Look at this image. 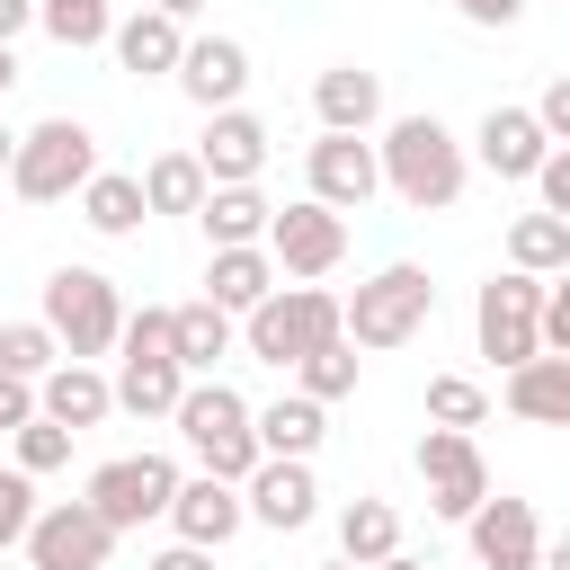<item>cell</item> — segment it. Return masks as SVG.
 I'll use <instances>...</instances> for the list:
<instances>
[{
	"instance_id": "22",
	"label": "cell",
	"mask_w": 570,
	"mask_h": 570,
	"mask_svg": "<svg viewBox=\"0 0 570 570\" xmlns=\"http://www.w3.org/2000/svg\"><path fill=\"white\" fill-rule=\"evenodd\" d=\"M107 392H116V410H134V419H169L178 392H187V374H178V356H125V347H116Z\"/></svg>"
},
{
	"instance_id": "36",
	"label": "cell",
	"mask_w": 570,
	"mask_h": 570,
	"mask_svg": "<svg viewBox=\"0 0 570 570\" xmlns=\"http://www.w3.org/2000/svg\"><path fill=\"white\" fill-rule=\"evenodd\" d=\"M9 436H18V472H27V481H36V472H62V463H71V428H53L45 410H27V419H18Z\"/></svg>"
},
{
	"instance_id": "33",
	"label": "cell",
	"mask_w": 570,
	"mask_h": 570,
	"mask_svg": "<svg viewBox=\"0 0 570 570\" xmlns=\"http://www.w3.org/2000/svg\"><path fill=\"white\" fill-rule=\"evenodd\" d=\"M36 27L62 45V53H89V45H107V0H36Z\"/></svg>"
},
{
	"instance_id": "13",
	"label": "cell",
	"mask_w": 570,
	"mask_h": 570,
	"mask_svg": "<svg viewBox=\"0 0 570 570\" xmlns=\"http://www.w3.org/2000/svg\"><path fill=\"white\" fill-rule=\"evenodd\" d=\"M463 525H472V561L481 570H543V517H534V499H481Z\"/></svg>"
},
{
	"instance_id": "39",
	"label": "cell",
	"mask_w": 570,
	"mask_h": 570,
	"mask_svg": "<svg viewBox=\"0 0 570 570\" xmlns=\"http://www.w3.org/2000/svg\"><path fill=\"white\" fill-rule=\"evenodd\" d=\"M534 125H543L552 142H570V80H543V98H534Z\"/></svg>"
},
{
	"instance_id": "18",
	"label": "cell",
	"mask_w": 570,
	"mask_h": 570,
	"mask_svg": "<svg viewBox=\"0 0 570 570\" xmlns=\"http://www.w3.org/2000/svg\"><path fill=\"white\" fill-rule=\"evenodd\" d=\"M36 410L80 436V428H98V419L116 410V392H107V374H98L89 356H53V365L36 374Z\"/></svg>"
},
{
	"instance_id": "8",
	"label": "cell",
	"mask_w": 570,
	"mask_h": 570,
	"mask_svg": "<svg viewBox=\"0 0 570 570\" xmlns=\"http://www.w3.org/2000/svg\"><path fill=\"white\" fill-rule=\"evenodd\" d=\"M534 303H543V276H525V267H508V276H490V285L472 294V338H481V356H490L499 374L525 365V356H543Z\"/></svg>"
},
{
	"instance_id": "5",
	"label": "cell",
	"mask_w": 570,
	"mask_h": 570,
	"mask_svg": "<svg viewBox=\"0 0 570 570\" xmlns=\"http://www.w3.org/2000/svg\"><path fill=\"white\" fill-rule=\"evenodd\" d=\"M89 169H98V134H89L80 116H45V125H27L18 151H9V187H18L27 205H62V196H80Z\"/></svg>"
},
{
	"instance_id": "16",
	"label": "cell",
	"mask_w": 570,
	"mask_h": 570,
	"mask_svg": "<svg viewBox=\"0 0 570 570\" xmlns=\"http://www.w3.org/2000/svg\"><path fill=\"white\" fill-rule=\"evenodd\" d=\"M169 80H178L205 116H214V107H240V89H249V45H240V36H187Z\"/></svg>"
},
{
	"instance_id": "12",
	"label": "cell",
	"mask_w": 570,
	"mask_h": 570,
	"mask_svg": "<svg viewBox=\"0 0 570 570\" xmlns=\"http://www.w3.org/2000/svg\"><path fill=\"white\" fill-rule=\"evenodd\" d=\"M240 517H258V525H276V534L312 525V517H321V481H312V463H303V454H258L249 481H240Z\"/></svg>"
},
{
	"instance_id": "17",
	"label": "cell",
	"mask_w": 570,
	"mask_h": 570,
	"mask_svg": "<svg viewBox=\"0 0 570 570\" xmlns=\"http://www.w3.org/2000/svg\"><path fill=\"white\" fill-rule=\"evenodd\" d=\"M490 178H534V160L552 151V134L534 125V107H490L481 125H472V142H463Z\"/></svg>"
},
{
	"instance_id": "1",
	"label": "cell",
	"mask_w": 570,
	"mask_h": 570,
	"mask_svg": "<svg viewBox=\"0 0 570 570\" xmlns=\"http://www.w3.org/2000/svg\"><path fill=\"white\" fill-rule=\"evenodd\" d=\"M374 169L410 214H445L463 196V178H472V151H463V134L445 116H392L383 142H374Z\"/></svg>"
},
{
	"instance_id": "30",
	"label": "cell",
	"mask_w": 570,
	"mask_h": 570,
	"mask_svg": "<svg viewBox=\"0 0 570 570\" xmlns=\"http://www.w3.org/2000/svg\"><path fill=\"white\" fill-rule=\"evenodd\" d=\"M383 552H401V508L392 499H347L338 508V561H383Z\"/></svg>"
},
{
	"instance_id": "10",
	"label": "cell",
	"mask_w": 570,
	"mask_h": 570,
	"mask_svg": "<svg viewBox=\"0 0 570 570\" xmlns=\"http://www.w3.org/2000/svg\"><path fill=\"white\" fill-rule=\"evenodd\" d=\"M18 552H27L36 570H107L116 525H107L89 499H53V508H36V525L18 534Z\"/></svg>"
},
{
	"instance_id": "21",
	"label": "cell",
	"mask_w": 570,
	"mask_h": 570,
	"mask_svg": "<svg viewBox=\"0 0 570 570\" xmlns=\"http://www.w3.org/2000/svg\"><path fill=\"white\" fill-rule=\"evenodd\" d=\"M312 107H321L330 134H365V125L383 116V71H365V62H330V71L312 80Z\"/></svg>"
},
{
	"instance_id": "11",
	"label": "cell",
	"mask_w": 570,
	"mask_h": 570,
	"mask_svg": "<svg viewBox=\"0 0 570 570\" xmlns=\"http://www.w3.org/2000/svg\"><path fill=\"white\" fill-rule=\"evenodd\" d=\"M419 481H428V508L463 525V517L490 499V463H481L472 428H428V436H419Z\"/></svg>"
},
{
	"instance_id": "26",
	"label": "cell",
	"mask_w": 570,
	"mask_h": 570,
	"mask_svg": "<svg viewBox=\"0 0 570 570\" xmlns=\"http://www.w3.org/2000/svg\"><path fill=\"white\" fill-rule=\"evenodd\" d=\"M508 410L534 419V428H561V419H570V356H525V365H508Z\"/></svg>"
},
{
	"instance_id": "31",
	"label": "cell",
	"mask_w": 570,
	"mask_h": 570,
	"mask_svg": "<svg viewBox=\"0 0 570 570\" xmlns=\"http://www.w3.org/2000/svg\"><path fill=\"white\" fill-rule=\"evenodd\" d=\"M196 205H205L196 151H160V160L142 169V214H196Z\"/></svg>"
},
{
	"instance_id": "47",
	"label": "cell",
	"mask_w": 570,
	"mask_h": 570,
	"mask_svg": "<svg viewBox=\"0 0 570 570\" xmlns=\"http://www.w3.org/2000/svg\"><path fill=\"white\" fill-rule=\"evenodd\" d=\"M9 151H18V134H9V125H0V178H9Z\"/></svg>"
},
{
	"instance_id": "38",
	"label": "cell",
	"mask_w": 570,
	"mask_h": 570,
	"mask_svg": "<svg viewBox=\"0 0 570 570\" xmlns=\"http://www.w3.org/2000/svg\"><path fill=\"white\" fill-rule=\"evenodd\" d=\"M534 196H543V214H570V151L561 142L534 160Z\"/></svg>"
},
{
	"instance_id": "25",
	"label": "cell",
	"mask_w": 570,
	"mask_h": 570,
	"mask_svg": "<svg viewBox=\"0 0 570 570\" xmlns=\"http://www.w3.org/2000/svg\"><path fill=\"white\" fill-rule=\"evenodd\" d=\"M80 223L89 232H107V240H134L151 214H142V178H125V169H89L80 178Z\"/></svg>"
},
{
	"instance_id": "2",
	"label": "cell",
	"mask_w": 570,
	"mask_h": 570,
	"mask_svg": "<svg viewBox=\"0 0 570 570\" xmlns=\"http://www.w3.org/2000/svg\"><path fill=\"white\" fill-rule=\"evenodd\" d=\"M428 312H436L428 267L392 258V267H374V276L338 303V338H347V347H401V338H419V330H428Z\"/></svg>"
},
{
	"instance_id": "15",
	"label": "cell",
	"mask_w": 570,
	"mask_h": 570,
	"mask_svg": "<svg viewBox=\"0 0 570 570\" xmlns=\"http://www.w3.org/2000/svg\"><path fill=\"white\" fill-rule=\"evenodd\" d=\"M312 196L330 205V214H365V196L383 187V169H374V142L365 134H330L321 125V142H312Z\"/></svg>"
},
{
	"instance_id": "6",
	"label": "cell",
	"mask_w": 570,
	"mask_h": 570,
	"mask_svg": "<svg viewBox=\"0 0 570 570\" xmlns=\"http://www.w3.org/2000/svg\"><path fill=\"white\" fill-rule=\"evenodd\" d=\"M36 321L53 330L62 356H107L116 330H125V294H116V276H98V267H53Z\"/></svg>"
},
{
	"instance_id": "14",
	"label": "cell",
	"mask_w": 570,
	"mask_h": 570,
	"mask_svg": "<svg viewBox=\"0 0 570 570\" xmlns=\"http://www.w3.org/2000/svg\"><path fill=\"white\" fill-rule=\"evenodd\" d=\"M196 169H205V187H249L267 169V125L249 107H214L196 134Z\"/></svg>"
},
{
	"instance_id": "27",
	"label": "cell",
	"mask_w": 570,
	"mask_h": 570,
	"mask_svg": "<svg viewBox=\"0 0 570 570\" xmlns=\"http://www.w3.org/2000/svg\"><path fill=\"white\" fill-rule=\"evenodd\" d=\"M267 285H276V258H267L258 240H240V249H214V258H205V303H223V312H249Z\"/></svg>"
},
{
	"instance_id": "29",
	"label": "cell",
	"mask_w": 570,
	"mask_h": 570,
	"mask_svg": "<svg viewBox=\"0 0 570 570\" xmlns=\"http://www.w3.org/2000/svg\"><path fill=\"white\" fill-rule=\"evenodd\" d=\"M508 267H525V276H561L570 267V214H517L508 223Z\"/></svg>"
},
{
	"instance_id": "19",
	"label": "cell",
	"mask_w": 570,
	"mask_h": 570,
	"mask_svg": "<svg viewBox=\"0 0 570 570\" xmlns=\"http://www.w3.org/2000/svg\"><path fill=\"white\" fill-rule=\"evenodd\" d=\"M169 525H178V543H205V552H223L249 517H240V481H214V472H196V481H178L169 490Z\"/></svg>"
},
{
	"instance_id": "20",
	"label": "cell",
	"mask_w": 570,
	"mask_h": 570,
	"mask_svg": "<svg viewBox=\"0 0 570 570\" xmlns=\"http://www.w3.org/2000/svg\"><path fill=\"white\" fill-rule=\"evenodd\" d=\"M178 45H187V27H178V18H160V9H134V18H116V27H107L116 71H134V80H169V71H178Z\"/></svg>"
},
{
	"instance_id": "23",
	"label": "cell",
	"mask_w": 570,
	"mask_h": 570,
	"mask_svg": "<svg viewBox=\"0 0 570 570\" xmlns=\"http://www.w3.org/2000/svg\"><path fill=\"white\" fill-rule=\"evenodd\" d=\"M249 436H258V454H321V436H330V410L312 401V392H285V401H267V410H249Z\"/></svg>"
},
{
	"instance_id": "48",
	"label": "cell",
	"mask_w": 570,
	"mask_h": 570,
	"mask_svg": "<svg viewBox=\"0 0 570 570\" xmlns=\"http://www.w3.org/2000/svg\"><path fill=\"white\" fill-rule=\"evenodd\" d=\"M321 570H356V561H321Z\"/></svg>"
},
{
	"instance_id": "41",
	"label": "cell",
	"mask_w": 570,
	"mask_h": 570,
	"mask_svg": "<svg viewBox=\"0 0 570 570\" xmlns=\"http://www.w3.org/2000/svg\"><path fill=\"white\" fill-rule=\"evenodd\" d=\"M142 570H214V552H205V543H169V552H151Z\"/></svg>"
},
{
	"instance_id": "49",
	"label": "cell",
	"mask_w": 570,
	"mask_h": 570,
	"mask_svg": "<svg viewBox=\"0 0 570 570\" xmlns=\"http://www.w3.org/2000/svg\"><path fill=\"white\" fill-rule=\"evenodd\" d=\"M472 570H481V561H472Z\"/></svg>"
},
{
	"instance_id": "4",
	"label": "cell",
	"mask_w": 570,
	"mask_h": 570,
	"mask_svg": "<svg viewBox=\"0 0 570 570\" xmlns=\"http://www.w3.org/2000/svg\"><path fill=\"white\" fill-rule=\"evenodd\" d=\"M240 338H249L258 365H294L303 347L338 338V294H330V285H285V276H276V285L240 312Z\"/></svg>"
},
{
	"instance_id": "45",
	"label": "cell",
	"mask_w": 570,
	"mask_h": 570,
	"mask_svg": "<svg viewBox=\"0 0 570 570\" xmlns=\"http://www.w3.org/2000/svg\"><path fill=\"white\" fill-rule=\"evenodd\" d=\"M365 570H428L419 552H383V561H365Z\"/></svg>"
},
{
	"instance_id": "28",
	"label": "cell",
	"mask_w": 570,
	"mask_h": 570,
	"mask_svg": "<svg viewBox=\"0 0 570 570\" xmlns=\"http://www.w3.org/2000/svg\"><path fill=\"white\" fill-rule=\"evenodd\" d=\"M267 214H276V205L258 196V178H249V187H205V205H196V223H205V240H214V249L258 240V232H267Z\"/></svg>"
},
{
	"instance_id": "7",
	"label": "cell",
	"mask_w": 570,
	"mask_h": 570,
	"mask_svg": "<svg viewBox=\"0 0 570 570\" xmlns=\"http://www.w3.org/2000/svg\"><path fill=\"white\" fill-rule=\"evenodd\" d=\"M258 249L276 258V276L312 285V276H330V267L347 258V214H330L321 196H303V205H276V214H267V232H258Z\"/></svg>"
},
{
	"instance_id": "32",
	"label": "cell",
	"mask_w": 570,
	"mask_h": 570,
	"mask_svg": "<svg viewBox=\"0 0 570 570\" xmlns=\"http://www.w3.org/2000/svg\"><path fill=\"white\" fill-rule=\"evenodd\" d=\"M356 365H365V356H356L347 338H321V347H303V356H294V392H312V401L330 410V401H347V392H356Z\"/></svg>"
},
{
	"instance_id": "24",
	"label": "cell",
	"mask_w": 570,
	"mask_h": 570,
	"mask_svg": "<svg viewBox=\"0 0 570 570\" xmlns=\"http://www.w3.org/2000/svg\"><path fill=\"white\" fill-rule=\"evenodd\" d=\"M169 356L178 374H214V356H232V312L223 303H169Z\"/></svg>"
},
{
	"instance_id": "3",
	"label": "cell",
	"mask_w": 570,
	"mask_h": 570,
	"mask_svg": "<svg viewBox=\"0 0 570 570\" xmlns=\"http://www.w3.org/2000/svg\"><path fill=\"white\" fill-rule=\"evenodd\" d=\"M178 436L196 445V463L214 472V481H249V463H258V436H249V401L223 383V374H187V392H178Z\"/></svg>"
},
{
	"instance_id": "42",
	"label": "cell",
	"mask_w": 570,
	"mask_h": 570,
	"mask_svg": "<svg viewBox=\"0 0 570 570\" xmlns=\"http://www.w3.org/2000/svg\"><path fill=\"white\" fill-rule=\"evenodd\" d=\"M27 410H36V383H9V374H0V436H9Z\"/></svg>"
},
{
	"instance_id": "44",
	"label": "cell",
	"mask_w": 570,
	"mask_h": 570,
	"mask_svg": "<svg viewBox=\"0 0 570 570\" xmlns=\"http://www.w3.org/2000/svg\"><path fill=\"white\" fill-rule=\"evenodd\" d=\"M151 9H160V18H178V27H196V18L214 9V0H151Z\"/></svg>"
},
{
	"instance_id": "35",
	"label": "cell",
	"mask_w": 570,
	"mask_h": 570,
	"mask_svg": "<svg viewBox=\"0 0 570 570\" xmlns=\"http://www.w3.org/2000/svg\"><path fill=\"white\" fill-rule=\"evenodd\" d=\"M53 356H62V347H53L45 321H0V374H9V383H36Z\"/></svg>"
},
{
	"instance_id": "34",
	"label": "cell",
	"mask_w": 570,
	"mask_h": 570,
	"mask_svg": "<svg viewBox=\"0 0 570 570\" xmlns=\"http://www.w3.org/2000/svg\"><path fill=\"white\" fill-rule=\"evenodd\" d=\"M490 419V392L472 374H428V428H481Z\"/></svg>"
},
{
	"instance_id": "46",
	"label": "cell",
	"mask_w": 570,
	"mask_h": 570,
	"mask_svg": "<svg viewBox=\"0 0 570 570\" xmlns=\"http://www.w3.org/2000/svg\"><path fill=\"white\" fill-rule=\"evenodd\" d=\"M9 80H18V53H9V45H0V98H9Z\"/></svg>"
},
{
	"instance_id": "43",
	"label": "cell",
	"mask_w": 570,
	"mask_h": 570,
	"mask_svg": "<svg viewBox=\"0 0 570 570\" xmlns=\"http://www.w3.org/2000/svg\"><path fill=\"white\" fill-rule=\"evenodd\" d=\"M18 27H36V0H0V45H9Z\"/></svg>"
},
{
	"instance_id": "9",
	"label": "cell",
	"mask_w": 570,
	"mask_h": 570,
	"mask_svg": "<svg viewBox=\"0 0 570 570\" xmlns=\"http://www.w3.org/2000/svg\"><path fill=\"white\" fill-rule=\"evenodd\" d=\"M169 490H178V463L169 454H116V463H98L89 472V508L116 525V534H134V525H151V517H169Z\"/></svg>"
},
{
	"instance_id": "37",
	"label": "cell",
	"mask_w": 570,
	"mask_h": 570,
	"mask_svg": "<svg viewBox=\"0 0 570 570\" xmlns=\"http://www.w3.org/2000/svg\"><path fill=\"white\" fill-rule=\"evenodd\" d=\"M27 525H36V481L9 463V472H0V552H18V534H27Z\"/></svg>"
},
{
	"instance_id": "40",
	"label": "cell",
	"mask_w": 570,
	"mask_h": 570,
	"mask_svg": "<svg viewBox=\"0 0 570 570\" xmlns=\"http://www.w3.org/2000/svg\"><path fill=\"white\" fill-rule=\"evenodd\" d=\"M454 18H472V27H517L525 0H454Z\"/></svg>"
}]
</instances>
